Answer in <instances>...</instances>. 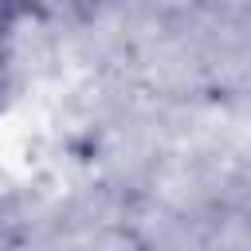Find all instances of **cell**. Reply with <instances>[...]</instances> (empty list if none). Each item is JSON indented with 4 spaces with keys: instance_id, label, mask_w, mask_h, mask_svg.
Here are the masks:
<instances>
[{
    "instance_id": "1",
    "label": "cell",
    "mask_w": 251,
    "mask_h": 251,
    "mask_svg": "<svg viewBox=\"0 0 251 251\" xmlns=\"http://www.w3.org/2000/svg\"><path fill=\"white\" fill-rule=\"evenodd\" d=\"M27 4H31V0H0V51H4V39H8V31L16 27V20L27 12Z\"/></svg>"
}]
</instances>
